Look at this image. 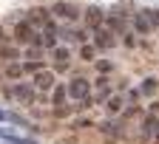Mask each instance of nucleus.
<instances>
[{
    "instance_id": "obj_12",
    "label": "nucleus",
    "mask_w": 159,
    "mask_h": 144,
    "mask_svg": "<svg viewBox=\"0 0 159 144\" xmlns=\"http://www.w3.org/2000/svg\"><path fill=\"white\" fill-rule=\"evenodd\" d=\"M66 96H68V88L66 85H54V105H63Z\"/></svg>"
},
{
    "instance_id": "obj_1",
    "label": "nucleus",
    "mask_w": 159,
    "mask_h": 144,
    "mask_svg": "<svg viewBox=\"0 0 159 144\" xmlns=\"http://www.w3.org/2000/svg\"><path fill=\"white\" fill-rule=\"evenodd\" d=\"M9 96L17 102V105H34V85H23V82H17V85L9 88Z\"/></svg>"
},
{
    "instance_id": "obj_10",
    "label": "nucleus",
    "mask_w": 159,
    "mask_h": 144,
    "mask_svg": "<svg viewBox=\"0 0 159 144\" xmlns=\"http://www.w3.org/2000/svg\"><path fill=\"white\" fill-rule=\"evenodd\" d=\"M85 20H88L91 28H99V23H102V11H99L97 6H91V9L85 11Z\"/></svg>"
},
{
    "instance_id": "obj_14",
    "label": "nucleus",
    "mask_w": 159,
    "mask_h": 144,
    "mask_svg": "<svg viewBox=\"0 0 159 144\" xmlns=\"http://www.w3.org/2000/svg\"><path fill=\"white\" fill-rule=\"evenodd\" d=\"M156 88H159V79H145V85L139 88V93H156Z\"/></svg>"
},
{
    "instance_id": "obj_11",
    "label": "nucleus",
    "mask_w": 159,
    "mask_h": 144,
    "mask_svg": "<svg viewBox=\"0 0 159 144\" xmlns=\"http://www.w3.org/2000/svg\"><path fill=\"white\" fill-rule=\"evenodd\" d=\"M29 14H31V17H29V23H43V28L48 26V17H46V9H31Z\"/></svg>"
},
{
    "instance_id": "obj_2",
    "label": "nucleus",
    "mask_w": 159,
    "mask_h": 144,
    "mask_svg": "<svg viewBox=\"0 0 159 144\" xmlns=\"http://www.w3.org/2000/svg\"><path fill=\"white\" fill-rule=\"evenodd\" d=\"M68 96L71 99H77V102H85L88 96H91V82L88 79H83V76H77L74 82H68Z\"/></svg>"
},
{
    "instance_id": "obj_4",
    "label": "nucleus",
    "mask_w": 159,
    "mask_h": 144,
    "mask_svg": "<svg viewBox=\"0 0 159 144\" xmlns=\"http://www.w3.org/2000/svg\"><path fill=\"white\" fill-rule=\"evenodd\" d=\"M14 40H17V43H34L31 23H17V28H14Z\"/></svg>"
},
{
    "instance_id": "obj_3",
    "label": "nucleus",
    "mask_w": 159,
    "mask_h": 144,
    "mask_svg": "<svg viewBox=\"0 0 159 144\" xmlns=\"http://www.w3.org/2000/svg\"><path fill=\"white\" fill-rule=\"evenodd\" d=\"M31 85H34V91H43V93H46V91H54V74L46 71V68H43V71H37Z\"/></svg>"
},
{
    "instance_id": "obj_6",
    "label": "nucleus",
    "mask_w": 159,
    "mask_h": 144,
    "mask_svg": "<svg viewBox=\"0 0 159 144\" xmlns=\"http://www.w3.org/2000/svg\"><path fill=\"white\" fill-rule=\"evenodd\" d=\"M51 57H54L57 68H66V65H68V59H71V51H68L66 45H57V48L51 51Z\"/></svg>"
},
{
    "instance_id": "obj_15",
    "label": "nucleus",
    "mask_w": 159,
    "mask_h": 144,
    "mask_svg": "<svg viewBox=\"0 0 159 144\" xmlns=\"http://www.w3.org/2000/svg\"><path fill=\"white\" fill-rule=\"evenodd\" d=\"M46 65L43 62H37V59H34V62H23V74H37V71H43Z\"/></svg>"
},
{
    "instance_id": "obj_17",
    "label": "nucleus",
    "mask_w": 159,
    "mask_h": 144,
    "mask_svg": "<svg viewBox=\"0 0 159 144\" xmlns=\"http://www.w3.org/2000/svg\"><path fill=\"white\" fill-rule=\"evenodd\" d=\"M145 17H148V23H151V26H156V28H159V11H156V9H148V11H145Z\"/></svg>"
},
{
    "instance_id": "obj_9",
    "label": "nucleus",
    "mask_w": 159,
    "mask_h": 144,
    "mask_svg": "<svg viewBox=\"0 0 159 144\" xmlns=\"http://www.w3.org/2000/svg\"><path fill=\"white\" fill-rule=\"evenodd\" d=\"M0 138H3V141H9V144H37L34 138H23V136H11L9 130H3V127H0Z\"/></svg>"
},
{
    "instance_id": "obj_5",
    "label": "nucleus",
    "mask_w": 159,
    "mask_h": 144,
    "mask_svg": "<svg viewBox=\"0 0 159 144\" xmlns=\"http://www.w3.org/2000/svg\"><path fill=\"white\" fill-rule=\"evenodd\" d=\"M94 45H97V48H111V45H114V34H111L108 28H97V34H94Z\"/></svg>"
},
{
    "instance_id": "obj_13",
    "label": "nucleus",
    "mask_w": 159,
    "mask_h": 144,
    "mask_svg": "<svg viewBox=\"0 0 159 144\" xmlns=\"http://www.w3.org/2000/svg\"><path fill=\"white\" fill-rule=\"evenodd\" d=\"M105 108H108L111 113H119V110H122V99H119V96H111V99L105 102Z\"/></svg>"
},
{
    "instance_id": "obj_20",
    "label": "nucleus",
    "mask_w": 159,
    "mask_h": 144,
    "mask_svg": "<svg viewBox=\"0 0 159 144\" xmlns=\"http://www.w3.org/2000/svg\"><path fill=\"white\" fill-rule=\"evenodd\" d=\"M0 57L3 59H17V48H0Z\"/></svg>"
},
{
    "instance_id": "obj_8",
    "label": "nucleus",
    "mask_w": 159,
    "mask_h": 144,
    "mask_svg": "<svg viewBox=\"0 0 159 144\" xmlns=\"http://www.w3.org/2000/svg\"><path fill=\"white\" fill-rule=\"evenodd\" d=\"M134 28H136L139 34H148V31H151V23H148L145 11H136V14H134Z\"/></svg>"
},
{
    "instance_id": "obj_21",
    "label": "nucleus",
    "mask_w": 159,
    "mask_h": 144,
    "mask_svg": "<svg viewBox=\"0 0 159 144\" xmlns=\"http://www.w3.org/2000/svg\"><path fill=\"white\" fill-rule=\"evenodd\" d=\"M97 68H99V71H102V74H108V71H111V62H99Z\"/></svg>"
},
{
    "instance_id": "obj_16",
    "label": "nucleus",
    "mask_w": 159,
    "mask_h": 144,
    "mask_svg": "<svg viewBox=\"0 0 159 144\" xmlns=\"http://www.w3.org/2000/svg\"><path fill=\"white\" fill-rule=\"evenodd\" d=\"M6 76H11V79L23 76V65H9V68H6Z\"/></svg>"
},
{
    "instance_id": "obj_7",
    "label": "nucleus",
    "mask_w": 159,
    "mask_h": 144,
    "mask_svg": "<svg viewBox=\"0 0 159 144\" xmlns=\"http://www.w3.org/2000/svg\"><path fill=\"white\" fill-rule=\"evenodd\" d=\"M51 11L60 14V17H66V20H74V17H77V6H71V3H54Z\"/></svg>"
},
{
    "instance_id": "obj_19",
    "label": "nucleus",
    "mask_w": 159,
    "mask_h": 144,
    "mask_svg": "<svg viewBox=\"0 0 159 144\" xmlns=\"http://www.w3.org/2000/svg\"><path fill=\"white\" fill-rule=\"evenodd\" d=\"M108 26H111V28H116V31H122V28H125V23H122V17H114V14L108 17Z\"/></svg>"
},
{
    "instance_id": "obj_18",
    "label": "nucleus",
    "mask_w": 159,
    "mask_h": 144,
    "mask_svg": "<svg viewBox=\"0 0 159 144\" xmlns=\"http://www.w3.org/2000/svg\"><path fill=\"white\" fill-rule=\"evenodd\" d=\"M80 54H83V59H85V62H91V59H94V54H97V48H94V45H83V51H80Z\"/></svg>"
}]
</instances>
